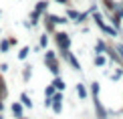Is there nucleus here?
Listing matches in <instances>:
<instances>
[{
	"label": "nucleus",
	"instance_id": "f3484780",
	"mask_svg": "<svg viewBox=\"0 0 123 119\" xmlns=\"http://www.w3.org/2000/svg\"><path fill=\"white\" fill-rule=\"evenodd\" d=\"M30 75H32V67H24V73H22V79H24V81H28V79H30Z\"/></svg>",
	"mask_w": 123,
	"mask_h": 119
},
{
	"label": "nucleus",
	"instance_id": "4468645a",
	"mask_svg": "<svg viewBox=\"0 0 123 119\" xmlns=\"http://www.w3.org/2000/svg\"><path fill=\"white\" fill-rule=\"evenodd\" d=\"M28 53H30L28 46H22V49H20V53H18V59H20V61H24V59L28 56Z\"/></svg>",
	"mask_w": 123,
	"mask_h": 119
},
{
	"label": "nucleus",
	"instance_id": "20e7f679",
	"mask_svg": "<svg viewBox=\"0 0 123 119\" xmlns=\"http://www.w3.org/2000/svg\"><path fill=\"white\" fill-rule=\"evenodd\" d=\"M61 101H63V95H61V91H57L53 95V109H55V113L63 111V103H61Z\"/></svg>",
	"mask_w": 123,
	"mask_h": 119
},
{
	"label": "nucleus",
	"instance_id": "9b49d317",
	"mask_svg": "<svg viewBox=\"0 0 123 119\" xmlns=\"http://www.w3.org/2000/svg\"><path fill=\"white\" fill-rule=\"evenodd\" d=\"M95 50H97V55H103V53H107V46H105V43H103V40H99V43L95 44Z\"/></svg>",
	"mask_w": 123,
	"mask_h": 119
},
{
	"label": "nucleus",
	"instance_id": "6e6552de",
	"mask_svg": "<svg viewBox=\"0 0 123 119\" xmlns=\"http://www.w3.org/2000/svg\"><path fill=\"white\" fill-rule=\"evenodd\" d=\"M12 113H14V117H24L22 115V105H20V103H14V105H12Z\"/></svg>",
	"mask_w": 123,
	"mask_h": 119
},
{
	"label": "nucleus",
	"instance_id": "9d476101",
	"mask_svg": "<svg viewBox=\"0 0 123 119\" xmlns=\"http://www.w3.org/2000/svg\"><path fill=\"white\" fill-rule=\"evenodd\" d=\"M20 101H22L24 107H32V101H30V97L26 95V93H20Z\"/></svg>",
	"mask_w": 123,
	"mask_h": 119
},
{
	"label": "nucleus",
	"instance_id": "f8f14e48",
	"mask_svg": "<svg viewBox=\"0 0 123 119\" xmlns=\"http://www.w3.org/2000/svg\"><path fill=\"white\" fill-rule=\"evenodd\" d=\"M53 85H55V89H57V91H63V89H65V81H63V79H59V77H55Z\"/></svg>",
	"mask_w": 123,
	"mask_h": 119
},
{
	"label": "nucleus",
	"instance_id": "412c9836",
	"mask_svg": "<svg viewBox=\"0 0 123 119\" xmlns=\"http://www.w3.org/2000/svg\"><path fill=\"white\" fill-rule=\"evenodd\" d=\"M91 93H93V97L99 95V83H91Z\"/></svg>",
	"mask_w": 123,
	"mask_h": 119
},
{
	"label": "nucleus",
	"instance_id": "aec40b11",
	"mask_svg": "<svg viewBox=\"0 0 123 119\" xmlns=\"http://www.w3.org/2000/svg\"><path fill=\"white\" fill-rule=\"evenodd\" d=\"M44 93H47V97H53L55 93H57V89H55V85H53V83H50V85L47 87V91H44Z\"/></svg>",
	"mask_w": 123,
	"mask_h": 119
},
{
	"label": "nucleus",
	"instance_id": "39448f33",
	"mask_svg": "<svg viewBox=\"0 0 123 119\" xmlns=\"http://www.w3.org/2000/svg\"><path fill=\"white\" fill-rule=\"evenodd\" d=\"M93 101H95V109H97V119H107V111H105V107L101 105L99 97H93Z\"/></svg>",
	"mask_w": 123,
	"mask_h": 119
},
{
	"label": "nucleus",
	"instance_id": "2eb2a0df",
	"mask_svg": "<svg viewBox=\"0 0 123 119\" xmlns=\"http://www.w3.org/2000/svg\"><path fill=\"white\" fill-rule=\"evenodd\" d=\"M6 95H8V91H6V85H4L2 77H0V99H4Z\"/></svg>",
	"mask_w": 123,
	"mask_h": 119
},
{
	"label": "nucleus",
	"instance_id": "6ab92c4d",
	"mask_svg": "<svg viewBox=\"0 0 123 119\" xmlns=\"http://www.w3.org/2000/svg\"><path fill=\"white\" fill-rule=\"evenodd\" d=\"M95 65H97V67H103V65H105V56H103V55H97V56H95Z\"/></svg>",
	"mask_w": 123,
	"mask_h": 119
},
{
	"label": "nucleus",
	"instance_id": "dca6fc26",
	"mask_svg": "<svg viewBox=\"0 0 123 119\" xmlns=\"http://www.w3.org/2000/svg\"><path fill=\"white\" fill-rule=\"evenodd\" d=\"M38 18H40V14L37 12V10H32V12H30V24H37Z\"/></svg>",
	"mask_w": 123,
	"mask_h": 119
},
{
	"label": "nucleus",
	"instance_id": "bb28decb",
	"mask_svg": "<svg viewBox=\"0 0 123 119\" xmlns=\"http://www.w3.org/2000/svg\"><path fill=\"white\" fill-rule=\"evenodd\" d=\"M20 119H26V117H20Z\"/></svg>",
	"mask_w": 123,
	"mask_h": 119
},
{
	"label": "nucleus",
	"instance_id": "7ed1b4c3",
	"mask_svg": "<svg viewBox=\"0 0 123 119\" xmlns=\"http://www.w3.org/2000/svg\"><path fill=\"white\" fill-rule=\"evenodd\" d=\"M93 18H95V22H97V26H99L101 30H103V32H107V34H111V37H115V34H117V30H115V28H111V26H107V24L103 22V16H101V14L97 12V10H95V12H93Z\"/></svg>",
	"mask_w": 123,
	"mask_h": 119
},
{
	"label": "nucleus",
	"instance_id": "a878e982",
	"mask_svg": "<svg viewBox=\"0 0 123 119\" xmlns=\"http://www.w3.org/2000/svg\"><path fill=\"white\" fill-rule=\"evenodd\" d=\"M57 2H59V4H67V2H69V0H57Z\"/></svg>",
	"mask_w": 123,
	"mask_h": 119
},
{
	"label": "nucleus",
	"instance_id": "4be33fe9",
	"mask_svg": "<svg viewBox=\"0 0 123 119\" xmlns=\"http://www.w3.org/2000/svg\"><path fill=\"white\" fill-rule=\"evenodd\" d=\"M38 44H40V46H47V44H49V38H47V34H43V37H40Z\"/></svg>",
	"mask_w": 123,
	"mask_h": 119
},
{
	"label": "nucleus",
	"instance_id": "0eeeda50",
	"mask_svg": "<svg viewBox=\"0 0 123 119\" xmlns=\"http://www.w3.org/2000/svg\"><path fill=\"white\" fill-rule=\"evenodd\" d=\"M47 6H49V2H47V0H40V2H37V6H34V10H37L38 14H43L44 10H47Z\"/></svg>",
	"mask_w": 123,
	"mask_h": 119
},
{
	"label": "nucleus",
	"instance_id": "423d86ee",
	"mask_svg": "<svg viewBox=\"0 0 123 119\" xmlns=\"http://www.w3.org/2000/svg\"><path fill=\"white\" fill-rule=\"evenodd\" d=\"M65 56H67V61H69V65L73 67L75 71H81V65H79V61L75 59V55H73V53H69V50H67V53H65Z\"/></svg>",
	"mask_w": 123,
	"mask_h": 119
},
{
	"label": "nucleus",
	"instance_id": "ddd939ff",
	"mask_svg": "<svg viewBox=\"0 0 123 119\" xmlns=\"http://www.w3.org/2000/svg\"><path fill=\"white\" fill-rule=\"evenodd\" d=\"M79 16H81V14L79 12H77V10H67V18H71V20H75V22H77V20H79Z\"/></svg>",
	"mask_w": 123,
	"mask_h": 119
},
{
	"label": "nucleus",
	"instance_id": "393cba45",
	"mask_svg": "<svg viewBox=\"0 0 123 119\" xmlns=\"http://www.w3.org/2000/svg\"><path fill=\"white\" fill-rule=\"evenodd\" d=\"M117 50H119V55H121V59H123V44H119V46H117Z\"/></svg>",
	"mask_w": 123,
	"mask_h": 119
},
{
	"label": "nucleus",
	"instance_id": "5701e85b",
	"mask_svg": "<svg viewBox=\"0 0 123 119\" xmlns=\"http://www.w3.org/2000/svg\"><path fill=\"white\" fill-rule=\"evenodd\" d=\"M0 71H2V73H6V71H8V65L2 63V65H0Z\"/></svg>",
	"mask_w": 123,
	"mask_h": 119
},
{
	"label": "nucleus",
	"instance_id": "a211bd4d",
	"mask_svg": "<svg viewBox=\"0 0 123 119\" xmlns=\"http://www.w3.org/2000/svg\"><path fill=\"white\" fill-rule=\"evenodd\" d=\"M8 49H10V43H8V40H0V53H6Z\"/></svg>",
	"mask_w": 123,
	"mask_h": 119
},
{
	"label": "nucleus",
	"instance_id": "1a4fd4ad",
	"mask_svg": "<svg viewBox=\"0 0 123 119\" xmlns=\"http://www.w3.org/2000/svg\"><path fill=\"white\" fill-rule=\"evenodd\" d=\"M77 95H79L81 99H87V89H85L83 83H79V85H77Z\"/></svg>",
	"mask_w": 123,
	"mask_h": 119
},
{
	"label": "nucleus",
	"instance_id": "f257e3e1",
	"mask_svg": "<svg viewBox=\"0 0 123 119\" xmlns=\"http://www.w3.org/2000/svg\"><path fill=\"white\" fill-rule=\"evenodd\" d=\"M44 63H47L50 73H53L55 77H59V61H57V56H55L53 50H47V55H44Z\"/></svg>",
	"mask_w": 123,
	"mask_h": 119
},
{
	"label": "nucleus",
	"instance_id": "f03ea898",
	"mask_svg": "<svg viewBox=\"0 0 123 119\" xmlns=\"http://www.w3.org/2000/svg\"><path fill=\"white\" fill-rule=\"evenodd\" d=\"M55 43L59 44V49L63 50V53H67V50L71 49V37L67 32H55Z\"/></svg>",
	"mask_w": 123,
	"mask_h": 119
},
{
	"label": "nucleus",
	"instance_id": "b1692460",
	"mask_svg": "<svg viewBox=\"0 0 123 119\" xmlns=\"http://www.w3.org/2000/svg\"><path fill=\"white\" fill-rule=\"evenodd\" d=\"M85 20H87V14L83 12V14H81V16H79V20H77V22H85Z\"/></svg>",
	"mask_w": 123,
	"mask_h": 119
}]
</instances>
